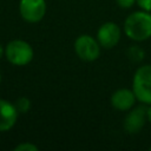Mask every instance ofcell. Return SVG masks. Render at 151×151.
Here are the masks:
<instances>
[{"instance_id":"6da1fadb","label":"cell","mask_w":151,"mask_h":151,"mask_svg":"<svg viewBox=\"0 0 151 151\" xmlns=\"http://www.w3.org/2000/svg\"><path fill=\"white\" fill-rule=\"evenodd\" d=\"M124 33L134 41L151 38V13L143 9L131 13L124 21Z\"/></svg>"},{"instance_id":"7a4b0ae2","label":"cell","mask_w":151,"mask_h":151,"mask_svg":"<svg viewBox=\"0 0 151 151\" xmlns=\"http://www.w3.org/2000/svg\"><path fill=\"white\" fill-rule=\"evenodd\" d=\"M6 59L14 66H26L34 57L33 47L25 40L14 39L11 40L5 47Z\"/></svg>"},{"instance_id":"3957f363","label":"cell","mask_w":151,"mask_h":151,"mask_svg":"<svg viewBox=\"0 0 151 151\" xmlns=\"http://www.w3.org/2000/svg\"><path fill=\"white\" fill-rule=\"evenodd\" d=\"M132 90L138 101L145 105L151 104V65H143L136 71Z\"/></svg>"},{"instance_id":"277c9868","label":"cell","mask_w":151,"mask_h":151,"mask_svg":"<svg viewBox=\"0 0 151 151\" xmlns=\"http://www.w3.org/2000/svg\"><path fill=\"white\" fill-rule=\"evenodd\" d=\"M100 44L88 34L79 35L74 41L76 54L84 61H94L100 54Z\"/></svg>"},{"instance_id":"5b68a950","label":"cell","mask_w":151,"mask_h":151,"mask_svg":"<svg viewBox=\"0 0 151 151\" xmlns=\"http://www.w3.org/2000/svg\"><path fill=\"white\" fill-rule=\"evenodd\" d=\"M19 12L21 18L29 22L35 24L42 20L46 14V1L45 0H20Z\"/></svg>"},{"instance_id":"8992f818","label":"cell","mask_w":151,"mask_h":151,"mask_svg":"<svg viewBox=\"0 0 151 151\" xmlns=\"http://www.w3.org/2000/svg\"><path fill=\"white\" fill-rule=\"evenodd\" d=\"M120 27L112 21L104 22L98 32H97V40L104 48H113L120 40Z\"/></svg>"},{"instance_id":"52a82bcc","label":"cell","mask_w":151,"mask_h":151,"mask_svg":"<svg viewBox=\"0 0 151 151\" xmlns=\"http://www.w3.org/2000/svg\"><path fill=\"white\" fill-rule=\"evenodd\" d=\"M146 120H147V106L139 105L137 107H133L124 119V130L130 134L138 133L144 127Z\"/></svg>"},{"instance_id":"ba28073f","label":"cell","mask_w":151,"mask_h":151,"mask_svg":"<svg viewBox=\"0 0 151 151\" xmlns=\"http://www.w3.org/2000/svg\"><path fill=\"white\" fill-rule=\"evenodd\" d=\"M18 114L19 112L13 103L0 99V132L11 130L17 123Z\"/></svg>"},{"instance_id":"9c48e42d","label":"cell","mask_w":151,"mask_h":151,"mask_svg":"<svg viewBox=\"0 0 151 151\" xmlns=\"http://www.w3.org/2000/svg\"><path fill=\"white\" fill-rule=\"evenodd\" d=\"M136 100V94L130 88H119L111 96V105L118 111H130L134 106Z\"/></svg>"},{"instance_id":"30bf717a","label":"cell","mask_w":151,"mask_h":151,"mask_svg":"<svg viewBox=\"0 0 151 151\" xmlns=\"http://www.w3.org/2000/svg\"><path fill=\"white\" fill-rule=\"evenodd\" d=\"M14 105H15V107H17L19 113H26L31 109V101L26 97H20L19 99H17Z\"/></svg>"},{"instance_id":"8fae6325","label":"cell","mask_w":151,"mask_h":151,"mask_svg":"<svg viewBox=\"0 0 151 151\" xmlns=\"http://www.w3.org/2000/svg\"><path fill=\"white\" fill-rule=\"evenodd\" d=\"M14 150H15V151H38L39 147H38L35 144L31 143V142H24V143L18 144V145L14 147Z\"/></svg>"},{"instance_id":"7c38bea8","label":"cell","mask_w":151,"mask_h":151,"mask_svg":"<svg viewBox=\"0 0 151 151\" xmlns=\"http://www.w3.org/2000/svg\"><path fill=\"white\" fill-rule=\"evenodd\" d=\"M136 4L140 9L151 12V0H136Z\"/></svg>"},{"instance_id":"4fadbf2b","label":"cell","mask_w":151,"mask_h":151,"mask_svg":"<svg viewBox=\"0 0 151 151\" xmlns=\"http://www.w3.org/2000/svg\"><path fill=\"white\" fill-rule=\"evenodd\" d=\"M120 8H130L136 4V0H116Z\"/></svg>"},{"instance_id":"5bb4252c","label":"cell","mask_w":151,"mask_h":151,"mask_svg":"<svg viewBox=\"0 0 151 151\" xmlns=\"http://www.w3.org/2000/svg\"><path fill=\"white\" fill-rule=\"evenodd\" d=\"M147 122L151 124V104L147 106Z\"/></svg>"},{"instance_id":"9a60e30c","label":"cell","mask_w":151,"mask_h":151,"mask_svg":"<svg viewBox=\"0 0 151 151\" xmlns=\"http://www.w3.org/2000/svg\"><path fill=\"white\" fill-rule=\"evenodd\" d=\"M4 53H5V48H4V46L0 44V59H1V57L4 55Z\"/></svg>"},{"instance_id":"2e32d148","label":"cell","mask_w":151,"mask_h":151,"mask_svg":"<svg viewBox=\"0 0 151 151\" xmlns=\"http://www.w3.org/2000/svg\"><path fill=\"white\" fill-rule=\"evenodd\" d=\"M0 83H1V73H0Z\"/></svg>"},{"instance_id":"e0dca14e","label":"cell","mask_w":151,"mask_h":151,"mask_svg":"<svg viewBox=\"0 0 151 151\" xmlns=\"http://www.w3.org/2000/svg\"><path fill=\"white\" fill-rule=\"evenodd\" d=\"M150 151H151V146H150Z\"/></svg>"}]
</instances>
